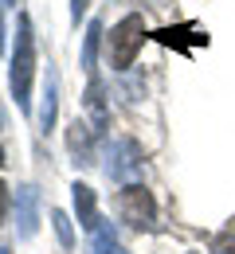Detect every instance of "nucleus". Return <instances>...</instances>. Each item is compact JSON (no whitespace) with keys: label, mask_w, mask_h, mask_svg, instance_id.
Segmentation results:
<instances>
[{"label":"nucleus","mask_w":235,"mask_h":254,"mask_svg":"<svg viewBox=\"0 0 235 254\" xmlns=\"http://www.w3.org/2000/svg\"><path fill=\"white\" fill-rule=\"evenodd\" d=\"M32 74H35V35H32V20L20 16L12 70H8V86H12V98H16L20 110H32Z\"/></svg>","instance_id":"f257e3e1"},{"label":"nucleus","mask_w":235,"mask_h":254,"mask_svg":"<svg viewBox=\"0 0 235 254\" xmlns=\"http://www.w3.org/2000/svg\"><path fill=\"white\" fill-rule=\"evenodd\" d=\"M141 39H145V24L141 16H122L114 28H110V63L118 70L134 63V55L141 51Z\"/></svg>","instance_id":"f03ea898"},{"label":"nucleus","mask_w":235,"mask_h":254,"mask_svg":"<svg viewBox=\"0 0 235 254\" xmlns=\"http://www.w3.org/2000/svg\"><path fill=\"white\" fill-rule=\"evenodd\" d=\"M118 207H122V219L134 223L137 231L145 227H157V207H153V195L141 188V184H126L122 195H118Z\"/></svg>","instance_id":"7ed1b4c3"},{"label":"nucleus","mask_w":235,"mask_h":254,"mask_svg":"<svg viewBox=\"0 0 235 254\" xmlns=\"http://www.w3.org/2000/svg\"><path fill=\"white\" fill-rule=\"evenodd\" d=\"M106 176L118 180V184H130L141 176V149L134 141H114L110 153H106Z\"/></svg>","instance_id":"20e7f679"},{"label":"nucleus","mask_w":235,"mask_h":254,"mask_svg":"<svg viewBox=\"0 0 235 254\" xmlns=\"http://www.w3.org/2000/svg\"><path fill=\"white\" fill-rule=\"evenodd\" d=\"M16 223H20V239H32L39 227V188L24 184L16 188Z\"/></svg>","instance_id":"39448f33"},{"label":"nucleus","mask_w":235,"mask_h":254,"mask_svg":"<svg viewBox=\"0 0 235 254\" xmlns=\"http://www.w3.org/2000/svg\"><path fill=\"white\" fill-rule=\"evenodd\" d=\"M71 199H75V215L82 223V231H94V227H98V199H94V188L75 184V188H71Z\"/></svg>","instance_id":"423d86ee"},{"label":"nucleus","mask_w":235,"mask_h":254,"mask_svg":"<svg viewBox=\"0 0 235 254\" xmlns=\"http://www.w3.org/2000/svg\"><path fill=\"white\" fill-rule=\"evenodd\" d=\"M55 98H59V78H55V70H47L43 106H39V126H43V129H51V126H55Z\"/></svg>","instance_id":"0eeeda50"},{"label":"nucleus","mask_w":235,"mask_h":254,"mask_svg":"<svg viewBox=\"0 0 235 254\" xmlns=\"http://www.w3.org/2000/svg\"><path fill=\"white\" fill-rule=\"evenodd\" d=\"M67 145H71V153L78 157V164H90V133H86V126H82V122H75V126H71Z\"/></svg>","instance_id":"6e6552de"},{"label":"nucleus","mask_w":235,"mask_h":254,"mask_svg":"<svg viewBox=\"0 0 235 254\" xmlns=\"http://www.w3.org/2000/svg\"><path fill=\"white\" fill-rule=\"evenodd\" d=\"M98 39H102V24L94 20L86 28V39H82V70L94 78V59H98Z\"/></svg>","instance_id":"1a4fd4ad"},{"label":"nucleus","mask_w":235,"mask_h":254,"mask_svg":"<svg viewBox=\"0 0 235 254\" xmlns=\"http://www.w3.org/2000/svg\"><path fill=\"white\" fill-rule=\"evenodd\" d=\"M90 243H94V254H126L118 247V239H114V227H106V223H98L90 231Z\"/></svg>","instance_id":"9d476101"},{"label":"nucleus","mask_w":235,"mask_h":254,"mask_svg":"<svg viewBox=\"0 0 235 254\" xmlns=\"http://www.w3.org/2000/svg\"><path fill=\"white\" fill-rule=\"evenodd\" d=\"M51 223H55V235H59V243H63V251L75 247V231H71V219L63 211H51Z\"/></svg>","instance_id":"9b49d317"},{"label":"nucleus","mask_w":235,"mask_h":254,"mask_svg":"<svg viewBox=\"0 0 235 254\" xmlns=\"http://www.w3.org/2000/svg\"><path fill=\"white\" fill-rule=\"evenodd\" d=\"M212 254H235V227H232V231H224V235L212 243Z\"/></svg>","instance_id":"f8f14e48"},{"label":"nucleus","mask_w":235,"mask_h":254,"mask_svg":"<svg viewBox=\"0 0 235 254\" xmlns=\"http://www.w3.org/2000/svg\"><path fill=\"white\" fill-rule=\"evenodd\" d=\"M86 4H90V0H71V20H75V24H78V16L86 12Z\"/></svg>","instance_id":"ddd939ff"},{"label":"nucleus","mask_w":235,"mask_h":254,"mask_svg":"<svg viewBox=\"0 0 235 254\" xmlns=\"http://www.w3.org/2000/svg\"><path fill=\"white\" fill-rule=\"evenodd\" d=\"M4 211H8V188L0 184V223H4Z\"/></svg>","instance_id":"4468645a"},{"label":"nucleus","mask_w":235,"mask_h":254,"mask_svg":"<svg viewBox=\"0 0 235 254\" xmlns=\"http://www.w3.org/2000/svg\"><path fill=\"white\" fill-rule=\"evenodd\" d=\"M0 51H4V12H0Z\"/></svg>","instance_id":"2eb2a0df"},{"label":"nucleus","mask_w":235,"mask_h":254,"mask_svg":"<svg viewBox=\"0 0 235 254\" xmlns=\"http://www.w3.org/2000/svg\"><path fill=\"white\" fill-rule=\"evenodd\" d=\"M0 129H4V110H0Z\"/></svg>","instance_id":"dca6fc26"},{"label":"nucleus","mask_w":235,"mask_h":254,"mask_svg":"<svg viewBox=\"0 0 235 254\" xmlns=\"http://www.w3.org/2000/svg\"><path fill=\"white\" fill-rule=\"evenodd\" d=\"M0 254H12V251H8V247H0Z\"/></svg>","instance_id":"f3484780"},{"label":"nucleus","mask_w":235,"mask_h":254,"mask_svg":"<svg viewBox=\"0 0 235 254\" xmlns=\"http://www.w3.org/2000/svg\"><path fill=\"white\" fill-rule=\"evenodd\" d=\"M4 4H16V0H4Z\"/></svg>","instance_id":"a211bd4d"},{"label":"nucleus","mask_w":235,"mask_h":254,"mask_svg":"<svg viewBox=\"0 0 235 254\" xmlns=\"http://www.w3.org/2000/svg\"><path fill=\"white\" fill-rule=\"evenodd\" d=\"M0 164H4V153H0Z\"/></svg>","instance_id":"6ab92c4d"}]
</instances>
